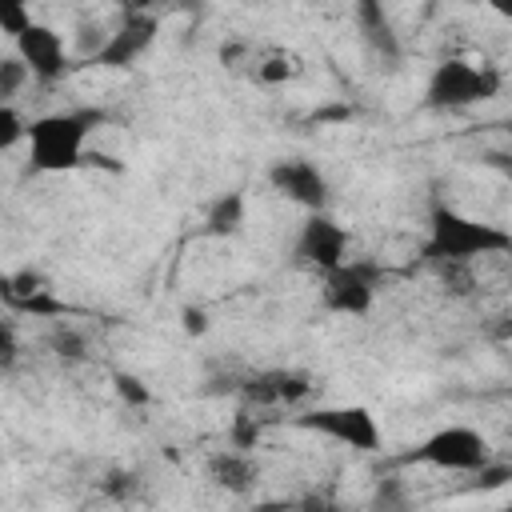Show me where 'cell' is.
Masks as SVG:
<instances>
[{"label": "cell", "instance_id": "5b68a950", "mask_svg": "<svg viewBox=\"0 0 512 512\" xmlns=\"http://www.w3.org/2000/svg\"><path fill=\"white\" fill-rule=\"evenodd\" d=\"M412 460L444 468V472H484V464H492V448L488 436L468 428V424H448L436 428L432 436L420 440V448L412 452Z\"/></svg>", "mask_w": 512, "mask_h": 512}, {"label": "cell", "instance_id": "ac0fdd59", "mask_svg": "<svg viewBox=\"0 0 512 512\" xmlns=\"http://www.w3.org/2000/svg\"><path fill=\"white\" fill-rule=\"evenodd\" d=\"M32 20L36 16H32V4L28 0H0V36L16 40Z\"/></svg>", "mask_w": 512, "mask_h": 512}, {"label": "cell", "instance_id": "277c9868", "mask_svg": "<svg viewBox=\"0 0 512 512\" xmlns=\"http://www.w3.org/2000/svg\"><path fill=\"white\" fill-rule=\"evenodd\" d=\"M292 424L312 436H324L340 448H352V452H380V444H384V432L364 404H320V408L292 416Z\"/></svg>", "mask_w": 512, "mask_h": 512}, {"label": "cell", "instance_id": "7c38bea8", "mask_svg": "<svg viewBox=\"0 0 512 512\" xmlns=\"http://www.w3.org/2000/svg\"><path fill=\"white\" fill-rule=\"evenodd\" d=\"M312 392L308 376L304 372H288V368H276V372H260L244 384V400L256 404V408H268V404H296Z\"/></svg>", "mask_w": 512, "mask_h": 512}, {"label": "cell", "instance_id": "ffe728a7", "mask_svg": "<svg viewBox=\"0 0 512 512\" xmlns=\"http://www.w3.org/2000/svg\"><path fill=\"white\" fill-rule=\"evenodd\" d=\"M116 396H120V400H128V404H148V400H152V392H148L136 376H128V372H120V376H116Z\"/></svg>", "mask_w": 512, "mask_h": 512}, {"label": "cell", "instance_id": "e0dca14e", "mask_svg": "<svg viewBox=\"0 0 512 512\" xmlns=\"http://www.w3.org/2000/svg\"><path fill=\"white\" fill-rule=\"evenodd\" d=\"M32 80V72H28V64L12 52V56H0V104H12L16 100V92L24 88Z\"/></svg>", "mask_w": 512, "mask_h": 512}, {"label": "cell", "instance_id": "603a6c76", "mask_svg": "<svg viewBox=\"0 0 512 512\" xmlns=\"http://www.w3.org/2000/svg\"><path fill=\"white\" fill-rule=\"evenodd\" d=\"M180 320H184V332H188V336H200V332L208 328V316H204L200 308H184Z\"/></svg>", "mask_w": 512, "mask_h": 512}, {"label": "cell", "instance_id": "8fae6325", "mask_svg": "<svg viewBox=\"0 0 512 512\" xmlns=\"http://www.w3.org/2000/svg\"><path fill=\"white\" fill-rule=\"evenodd\" d=\"M0 296L12 308L32 312V316H64V304L52 296V284L32 268H24L16 276H0Z\"/></svg>", "mask_w": 512, "mask_h": 512}, {"label": "cell", "instance_id": "2e32d148", "mask_svg": "<svg viewBox=\"0 0 512 512\" xmlns=\"http://www.w3.org/2000/svg\"><path fill=\"white\" fill-rule=\"evenodd\" d=\"M356 16H360L368 40H372L380 52L396 56V36H392V24H388V16H384V4H380V0H356Z\"/></svg>", "mask_w": 512, "mask_h": 512}, {"label": "cell", "instance_id": "6da1fadb", "mask_svg": "<svg viewBox=\"0 0 512 512\" xmlns=\"http://www.w3.org/2000/svg\"><path fill=\"white\" fill-rule=\"evenodd\" d=\"M512 232L488 220H476L468 212H456L448 204H436L428 212V240L424 260L428 264H472L484 256H508Z\"/></svg>", "mask_w": 512, "mask_h": 512}, {"label": "cell", "instance_id": "30bf717a", "mask_svg": "<svg viewBox=\"0 0 512 512\" xmlns=\"http://www.w3.org/2000/svg\"><path fill=\"white\" fill-rule=\"evenodd\" d=\"M12 44H16V56L28 64L32 80H40V84H56V80L68 72V44H64V36H60L52 24L32 20Z\"/></svg>", "mask_w": 512, "mask_h": 512}, {"label": "cell", "instance_id": "3957f363", "mask_svg": "<svg viewBox=\"0 0 512 512\" xmlns=\"http://www.w3.org/2000/svg\"><path fill=\"white\" fill-rule=\"evenodd\" d=\"M500 88H504L500 68L476 64V60H464V56H448L432 68L428 88H424V104L440 108V112H456V108H472V104H484V100L500 96Z\"/></svg>", "mask_w": 512, "mask_h": 512}, {"label": "cell", "instance_id": "8992f818", "mask_svg": "<svg viewBox=\"0 0 512 512\" xmlns=\"http://www.w3.org/2000/svg\"><path fill=\"white\" fill-rule=\"evenodd\" d=\"M320 304L336 316H364L376 304V268L364 260H344L320 272Z\"/></svg>", "mask_w": 512, "mask_h": 512}, {"label": "cell", "instance_id": "7402d4cb", "mask_svg": "<svg viewBox=\"0 0 512 512\" xmlns=\"http://www.w3.org/2000/svg\"><path fill=\"white\" fill-rule=\"evenodd\" d=\"M52 348H56L60 356H72V360H76V356H84V340H80L72 328H64V324L52 332Z\"/></svg>", "mask_w": 512, "mask_h": 512}, {"label": "cell", "instance_id": "cb8c5ba5", "mask_svg": "<svg viewBox=\"0 0 512 512\" xmlns=\"http://www.w3.org/2000/svg\"><path fill=\"white\" fill-rule=\"evenodd\" d=\"M472 4H480V8H488L496 16H512V0H472Z\"/></svg>", "mask_w": 512, "mask_h": 512}, {"label": "cell", "instance_id": "9a60e30c", "mask_svg": "<svg viewBox=\"0 0 512 512\" xmlns=\"http://www.w3.org/2000/svg\"><path fill=\"white\" fill-rule=\"evenodd\" d=\"M300 72H304V64H300V56H296V52L272 48L268 56H260V60H256L252 80H256V84H288V80H296Z\"/></svg>", "mask_w": 512, "mask_h": 512}, {"label": "cell", "instance_id": "9c48e42d", "mask_svg": "<svg viewBox=\"0 0 512 512\" xmlns=\"http://www.w3.org/2000/svg\"><path fill=\"white\" fill-rule=\"evenodd\" d=\"M156 12H128L112 32H104L100 48L88 56V64H100V68H128L136 64L152 40H156Z\"/></svg>", "mask_w": 512, "mask_h": 512}, {"label": "cell", "instance_id": "52a82bcc", "mask_svg": "<svg viewBox=\"0 0 512 512\" xmlns=\"http://www.w3.org/2000/svg\"><path fill=\"white\" fill-rule=\"evenodd\" d=\"M268 184H272L284 200L300 204L304 212H324L328 200H332L328 176L320 172V164H312V160H304V156L272 160V164H268Z\"/></svg>", "mask_w": 512, "mask_h": 512}, {"label": "cell", "instance_id": "5bb4252c", "mask_svg": "<svg viewBox=\"0 0 512 512\" xmlns=\"http://www.w3.org/2000/svg\"><path fill=\"white\" fill-rule=\"evenodd\" d=\"M244 192H224L212 208H208V220H204V232L208 236H232V232H240V224H244Z\"/></svg>", "mask_w": 512, "mask_h": 512}, {"label": "cell", "instance_id": "d4e9b609", "mask_svg": "<svg viewBox=\"0 0 512 512\" xmlns=\"http://www.w3.org/2000/svg\"><path fill=\"white\" fill-rule=\"evenodd\" d=\"M164 0H128V12H156Z\"/></svg>", "mask_w": 512, "mask_h": 512}, {"label": "cell", "instance_id": "4fadbf2b", "mask_svg": "<svg viewBox=\"0 0 512 512\" xmlns=\"http://www.w3.org/2000/svg\"><path fill=\"white\" fill-rule=\"evenodd\" d=\"M208 480L220 484L224 492L244 496V492L256 488V480H260V464L248 456V448H228V452H216V456L208 460Z\"/></svg>", "mask_w": 512, "mask_h": 512}, {"label": "cell", "instance_id": "d6986e66", "mask_svg": "<svg viewBox=\"0 0 512 512\" xmlns=\"http://www.w3.org/2000/svg\"><path fill=\"white\" fill-rule=\"evenodd\" d=\"M24 136H28V120L20 116V108L16 104H0V156L12 152L16 144H24Z\"/></svg>", "mask_w": 512, "mask_h": 512}, {"label": "cell", "instance_id": "44dd1931", "mask_svg": "<svg viewBox=\"0 0 512 512\" xmlns=\"http://www.w3.org/2000/svg\"><path fill=\"white\" fill-rule=\"evenodd\" d=\"M20 360V340H16V328L0 316V368H12Z\"/></svg>", "mask_w": 512, "mask_h": 512}, {"label": "cell", "instance_id": "ba28073f", "mask_svg": "<svg viewBox=\"0 0 512 512\" xmlns=\"http://www.w3.org/2000/svg\"><path fill=\"white\" fill-rule=\"evenodd\" d=\"M348 240H352L348 228L340 220H332L328 208L308 212V220L300 224V236H296V260L312 272H328L348 260Z\"/></svg>", "mask_w": 512, "mask_h": 512}, {"label": "cell", "instance_id": "7a4b0ae2", "mask_svg": "<svg viewBox=\"0 0 512 512\" xmlns=\"http://www.w3.org/2000/svg\"><path fill=\"white\" fill-rule=\"evenodd\" d=\"M96 116L92 112H44L28 120V168L40 176L76 172L88 160V132Z\"/></svg>", "mask_w": 512, "mask_h": 512}]
</instances>
